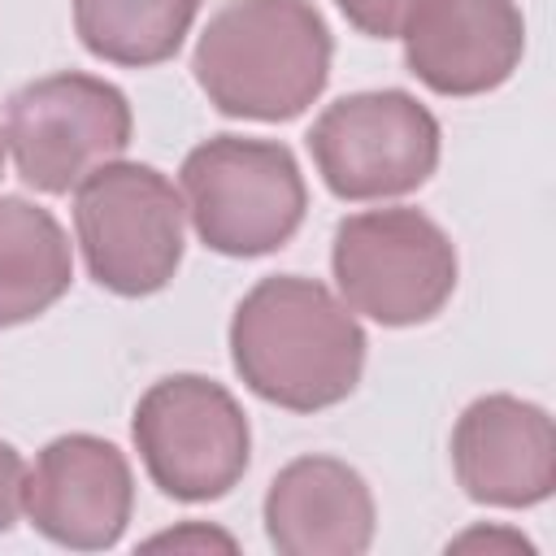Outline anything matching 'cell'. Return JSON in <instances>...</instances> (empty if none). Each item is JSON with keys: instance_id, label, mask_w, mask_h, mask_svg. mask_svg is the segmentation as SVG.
I'll return each instance as SVG.
<instances>
[{"instance_id": "4", "label": "cell", "mask_w": 556, "mask_h": 556, "mask_svg": "<svg viewBox=\"0 0 556 556\" xmlns=\"http://www.w3.org/2000/svg\"><path fill=\"white\" fill-rule=\"evenodd\" d=\"M74 226L87 269L117 295L161 291L182 261V200L152 165H100L78 182Z\"/></svg>"}, {"instance_id": "9", "label": "cell", "mask_w": 556, "mask_h": 556, "mask_svg": "<svg viewBox=\"0 0 556 556\" xmlns=\"http://www.w3.org/2000/svg\"><path fill=\"white\" fill-rule=\"evenodd\" d=\"M135 486L126 456L96 434L52 439L26 473V517L65 547H109L130 521Z\"/></svg>"}, {"instance_id": "16", "label": "cell", "mask_w": 556, "mask_h": 556, "mask_svg": "<svg viewBox=\"0 0 556 556\" xmlns=\"http://www.w3.org/2000/svg\"><path fill=\"white\" fill-rule=\"evenodd\" d=\"M22 491H26V465L13 443H0V534L17 521L22 513Z\"/></svg>"}, {"instance_id": "12", "label": "cell", "mask_w": 556, "mask_h": 556, "mask_svg": "<svg viewBox=\"0 0 556 556\" xmlns=\"http://www.w3.org/2000/svg\"><path fill=\"white\" fill-rule=\"evenodd\" d=\"M265 530L287 556H356L374 539V495L352 465L300 456L269 482Z\"/></svg>"}, {"instance_id": "15", "label": "cell", "mask_w": 556, "mask_h": 556, "mask_svg": "<svg viewBox=\"0 0 556 556\" xmlns=\"http://www.w3.org/2000/svg\"><path fill=\"white\" fill-rule=\"evenodd\" d=\"M343 9V17L374 35V39H391V35H404V26L413 22V13L426 4V0H334Z\"/></svg>"}, {"instance_id": "19", "label": "cell", "mask_w": 556, "mask_h": 556, "mask_svg": "<svg viewBox=\"0 0 556 556\" xmlns=\"http://www.w3.org/2000/svg\"><path fill=\"white\" fill-rule=\"evenodd\" d=\"M0 165H4V135H0Z\"/></svg>"}, {"instance_id": "18", "label": "cell", "mask_w": 556, "mask_h": 556, "mask_svg": "<svg viewBox=\"0 0 556 556\" xmlns=\"http://www.w3.org/2000/svg\"><path fill=\"white\" fill-rule=\"evenodd\" d=\"M456 552H465V547H508V552H534L521 534H504V530H473V534H465V539H456L452 543Z\"/></svg>"}, {"instance_id": "13", "label": "cell", "mask_w": 556, "mask_h": 556, "mask_svg": "<svg viewBox=\"0 0 556 556\" xmlns=\"http://www.w3.org/2000/svg\"><path fill=\"white\" fill-rule=\"evenodd\" d=\"M70 243L56 217L30 200H0V326H22L70 287Z\"/></svg>"}, {"instance_id": "1", "label": "cell", "mask_w": 556, "mask_h": 556, "mask_svg": "<svg viewBox=\"0 0 556 556\" xmlns=\"http://www.w3.org/2000/svg\"><path fill=\"white\" fill-rule=\"evenodd\" d=\"M230 356L261 400L317 413L352 395L365 365V334L321 282L278 274L239 300Z\"/></svg>"}, {"instance_id": "2", "label": "cell", "mask_w": 556, "mask_h": 556, "mask_svg": "<svg viewBox=\"0 0 556 556\" xmlns=\"http://www.w3.org/2000/svg\"><path fill=\"white\" fill-rule=\"evenodd\" d=\"M195 83L230 117L287 122L330 74V30L313 0H230L195 43Z\"/></svg>"}, {"instance_id": "10", "label": "cell", "mask_w": 556, "mask_h": 556, "mask_svg": "<svg viewBox=\"0 0 556 556\" xmlns=\"http://www.w3.org/2000/svg\"><path fill=\"white\" fill-rule=\"evenodd\" d=\"M452 465L465 495L478 504H539L556 486L552 417L517 395H482L452 430Z\"/></svg>"}, {"instance_id": "6", "label": "cell", "mask_w": 556, "mask_h": 556, "mask_svg": "<svg viewBox=\"0 0 556 556\" xmlns=\"http://www.w3.org/2000/svg\"><path fill=\"white\" fill-rule=\"evenodd\" d=\"M135 443L169 500H217L248 469V417L235 395L200 374L161 378L135 408Z\"/></svg>"}, {"instance_id": "7", "label": "cell", "mask_w": 556, "mask_h": 556, "mask_svg": "<svg viewBox=\"0 0 556 556\" xmlns=\"http://www.w3.org/2000/svg\"><path fill=\"white\" fill-rule=\"evenodd\" d=\"M4 143L35 191L61 195L126 152L130 104L104 78L48 74L9 100Z\"/></svg>"}, {"instance_id": "14", "label": "cell", "mask_w": 556, "mask_h": 556, "mask_svg": "<svg viewBox=\"0 0 556 556\" xmlns=\"http://www.w3.org/2000/svg\"><path fill=\"white\" fill-rule=\"evenodd\" d=\"M200 0H74L78 39L117 65H156L178 52Z\"/></svg>"}, {"instance_id": "3", "label": "cell", "mask_w": 556, "mask_h": 556, "mask_svg": "<svg viewBox=\"0 0 556 556\" xmlns=\"http://www.w3.org/2000/svg\"><path fill=\"white\" fill-rule=\"evenodd\" d=\"M182 191L195 235L222 256L282 248L304 222V178L295 156L269 139L217 135L187 152Z\"/></svg>"}, {"instance_id": "5", "label": "cell", "mask_w": 556, "mask_h": 556, "mask_svg": "<svg viewBox=\"0 0 556 556\" xmlns=\"http://www.w3.org/2000/svg\"><path fill=\"white\" fill-rule=\"evenodd\" d=\"M330 265L348 304L382 326L430 321L456 287V248L417 208L343 217Z\"/></svg>"}, {"instance_id": "11", "label": "cell", "mask_w": 556, "mask_h": 556, "mask_svg": "<svg viewBox=\"0 0 556 556\" xmlns=\"http://www.w3.org/2000/svg\"><path fill=\"white\" fill-rule=\"evenodd\" d=\"M526 48V22L513 0H426L404 26L408 70L439 96H478L500 87Z\"/></svg>"}, {"instance_id": "8", "label": "cell", "mask_w": 556, "mask_h": 556, "mask_svg": "<svg viewBox=\"0 0 556 556\" xmlns=\"http://www.w3.org/2000/svg\"><path fill=\"white\" fill-rule=\"evenodd\" d=\"M326 187L343 200H382L421 187L439 165V122L408 91L334 100L308 130Z\"/></svg>"}, {"instance_id": "17", "label": "cell", "mask_w": 556, "mask_h": 556, "mask_svg": "<svg viewBox=\"0 0 556 556\" xmlns=\"http://www.w3.org/2000/svg\"><path fill=\"white\" fill-rule=\"evenodd\" d=\"M161 547H222V552H235V539L222 534V530H208V526H182V530H169V534H156L148 539V552H161Z\"/></svg>"}]
</instances>
